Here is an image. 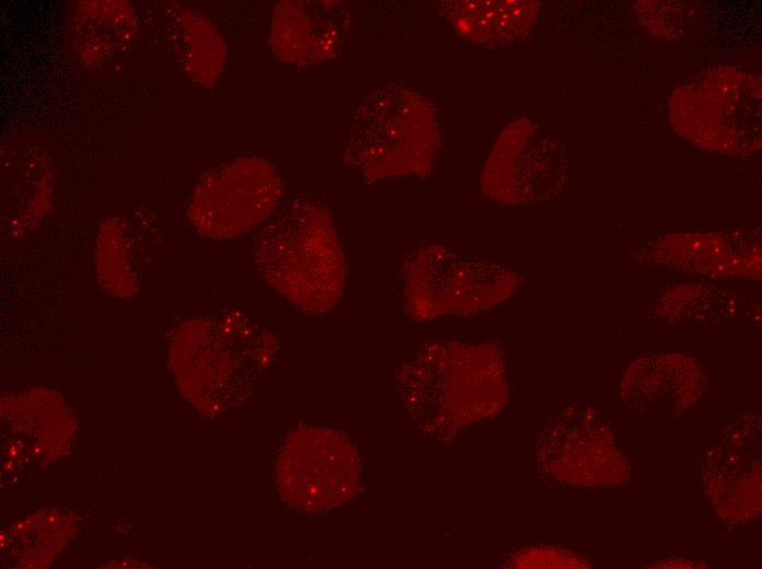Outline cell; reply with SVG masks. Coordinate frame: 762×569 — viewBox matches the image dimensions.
Here are the masks:
<instances>
[{
  "label": "cell",
  "instance_id": "6da1fadb",
  "mask_svg": "<svg viewBox=\"0 0 762 569\" xmlns=\"http://www.w3.org/2000/svg\"><path fill=\"white\" fill-rule=\"evenodd\" d=\"M399 374L409 414L425 433L438 440L493 417L507 398L503 361L492 345L429 342Z\"/></svg>",
  "mask_w": 762,
  "mask_h": 569
},
{
  "label": "cell",
  "instance_id": "7a4b0ae2",
  "mask_svg": "<svg viewBox=\"0 0 762 569\" xmlns=\"http://www.w3.org/2000/svg\"><path fill=\"white\" fill-rule=\"evenodd\" d=\"M253 256L266 282L303 312H330L342 299L345 256L327 206L314 196L292 197L264 222Z\"/></svg>",
  "mask_w": 762,
  "mask_h": 569
},
{
  "label": "cell",
  "instance_id": "3957f363",
  "mask_svg": "<svg viewBox=\"0 0 762 569\" xmlns=\"http://www.w3.org/2000/svg\"><path fill=\"white\" fill-rule=\"evenodd\" d=\"M284 186L267 160L244 156L207 172L187 208L192 225L211 239H230L266 222L278 209Z\"/></svg>",
  "mask_w": 762,
  "mask_h": 569
},
{
  "label": "cell",
  "instance_id": "277c9868",
  "mask_svg": "<svg viewBox=\"0 0 762 569\" xmlns=\"http://www.w3.org/2000/svg\"><path fill=\"white\" fill-rule=\"evenodd\" d=\"M280 496L291 506L324 511L350 500L360 484V462L337 431L302 427L284 442L275 467Z\"/></svg>",
  "mask_w": 762,
  "mask_h": 569
},
{
  "label": "cell",
  "instance_id": "5b68a950",
  "mask_svg": "<svg viewBox=\"0 0 762 569\" xmlns=\"http://www.w3.org/2000/svg\"><path fill=\"white\" fill-rule=\"evenodd\" d=\"M511 286L508 269L427 249L404 267L403 298L412 316L432 320L488 309L501 301Z\"/></svg>",
  "mask_w": 762,
  "mask_h": 569
},
{
  "label": "cell",
  "instance_id": "8992f818",
  "mask_svg": "<svg viewBox=\"0 0 762 569\" xmlns=\"http://www.w3.org/2000/svg\"><path fill=\"white\" fill-rule=\"evenodd\" d=\"M407 103L399 92L386 91L368 100L356 116L346 154L368 178L416 170Z\"/></svg>",
  "mask_w": 762,
  "mask_h": 569
},
{
  "label": "cell",
  "instance_id": "52a82bcc",
  "mask_svg": "<svg viewBox=\"0 0 762 569\" xmlns=\"http://www.w3.org/2000/svg\"><path fill=\"white\" fill-rule=\"evenodd\" d=\"M339 38L336 11L325 1H281L273 11L270 46L284 62L315 66L333 57Z\"/></svg>",
  "mask_w": 762,
  "mask_h": 569
},
{
  "label": "cell",
  "instance_id": "ba28073f",
  "mask_svg": "<svg viewBox=\"0 0 762 569\" xmlns=\"http://www.w3.org/2000/svg\"><path fill=\"white\" fill-rule=\"evenodd\" d=\"M171 42L187 76L203 85L213 84L226 62L223 38L201 13L177 5L171 13Z\"/></svg>",
  "mask_w": 762,
  "mask_h": 569
},
{
  "label": "cell",
  "instance_id": "9c48e42d",
  "mask_svg": "<svg viewBox=\"0 0 762 569\" xmlns=\"http://www.w3.org/2000/svg\"><path fill=\"white\" fill-rule=\"evenodd\" d=\"M81 5L78 21L79 50L89 59L104 58L117 43L128 39L135 30V15L126 2L93 1Z\"/></svg>",
  "mask_w": 762,
  "mask_h": 569
},
{
  "label": "cell",
  "instance_id": "30bf717a",
  "mask_svg": "<svg viewBox=\"0 0 762 569\" xmlns=\"http://www.w3.org/2000/svg\"><path fill=\"white\" fill-rule=\"evenodd\" d=\"M509 567H574L572 554L553 548H530L511 555Z\"/></svg>",
  "mask_w": 762,
  "mask_h": 569
}]
</instances>
